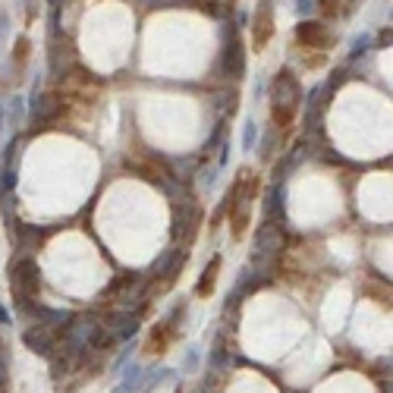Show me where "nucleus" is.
Returning <instances> with one entry per match:
<instances>
[{"mask_svg": "<svg viewBox=\"0 0 393 393\" xmlns=\"http://www.w3.org/2000/svg\"><path fill=\"white\" fill-rule=\"evenodd\" d=\"M302 101H305V95H302L299 79L289 69L277 73L274 82H270V123L277 130H289L302 107Z\"/></svg>", "mask_w": 393, "mask_h": 393, "instance_id": "1", "label": "nucleus"}, {"mask_svg": "<svg viewBox=\"0 0 393 393\" xmlns=\"http://www.w3.org/2000/svg\"><path fill=\"white\" fill-rule=\"evenodd\" d=\"M38 277L41 274H38V264H35L32 255H19V258L10 264V293H13V299H16L19 308H22L25 302L35 299L38 287H41Z\"/></svg>", "mask_w": 393, "mask_h": 393, "instance_id": "2", "label": "nucleus"}, {"mask_svg": "<svg viewBox=\"0 0 393 393\" xmlns=\"http://www.w3.org/2000/svg\"><path fill=\"white\" fill-rule=\"evenodd\" d=\"M217 67H221V73L227 76V79L240 82L242 76H246V44H242V38H240V29H233V25L223 29V50H221Z\"/></svg>", "mask_w": 393, "mask_h": 393, "instance_id": "3", "label": "nucleus"}, {"mask_svg": "<svg viewBox=\"0 0 393 393\" xmlns=\"http://www.w3.org/2000/svg\"><path fill=\"white\" fill-rule=\"evenodd\" d=\"M139 312H132V308H117V312L107 315L104 321V333H107V346L113 343H126V340H132L135 333H139Z\"/></svg>", "mask_w": 393, "mask_h": 393, "instance_id": "4", "label": "nucleus"}, {"mask_svg": "<svg viewBox=\"0 0 393 393\" xmlns=\"http://www.w3.org/2000/svg\"><path fill=\"white\" fill-rule=\"evenodd\" d=\"M60 117V95L54 92H35L29 101V123L32 130H48Z\"/></svg>", "mask_w": 393, "mask_h": 393, "instance_id": "5", "label": "nucleus"}, {"mask_svg": "<svg viewBox=\"0 0 393 393\" xmlns=\"http://www.w3.org/2000/svg\"><path fill=\"white\" fill-rule=\"evenodd\" d=\"M76 67V48L73 41H67V38L57 32V35H50V50H48V69L54 79H67L69 73H73Z\"/></svg>", "mask_w": 393, "mask_h": 393, "instance_id": "6", "label": "nucleus"}, {"mask_svg": "<svg viewBox=\"0 0 393 393\" xmlns=\"http://www.w3.org/2000/svg\"><path fill=\"white\" fill-rule=\"evenodd\" d=\"M173 240L177 242H192V236H195L198 223H202V208H198L195 198H186V202L173 205Z\"/></svg>", "mask_w": 393, "mask_h": 393, "instance_id": "7", "label": "nucleus"}, {"mask_svg": "<svg viewBox=\"0 0 393 393\" xmlns=\"http://www.w3.org/2000/svg\"><path fill=\"white\" fill-rule=\"evenodd\" d=\"M22 343H25V350H32L35 356L50 359L57 352V331H50V327H44V324H29L22 331Z\"/></svg>", "mask_w": 393, "mask_h": 393, "instance_id": "8", "label": "nucleus"}, {"mask_svg": "<svg viewBox=\"0 0 393 393\" xmlns=\"http://www.w3.org/2000/svg\"><path fill=\"white\" fill-rule=\"evenodd\" d=\"M186 264V252L179 246H173V249H167V252H160L158 258H154L151 264V274L148 277H164V283H160V289H167L173 280H177V274H179V268Z\"/></svg>", "mask_w": 393, "mask_h": 393, "instance_id": "9", "label": "nucleus"}, {"mask_svg": "<svg viewBox=\"0 0 393 393\" xmlns=\"http://www.w3.org/2000/svg\"><path fill=\"white\" fill-rule=\"evenodd\" d=\"M274 38V4L270 0H258L252 19V44L255 48H268V41Z\"/></svg>", "mask_w": 393, "mask_h": 393, "instance_id": "10", "label": "nucleus"}, {"mask_svg": "<svg viewBox=\"0 0 393 393\" xmlns=\"http://www.w3.org/2000/svg\"><path fill=\"white\" fill-rule=\"evenodd\" d=\"M296 41L302 44V48H331V29H327L321 19H302L299 29H296Z\"/></svg>", "mask_w": 393, "mask_h": 393, "instance_id": "11", "label": "nucleus"}, {"mask_svg": "<svg viewBox=\"0 0 393 393\" xmlns=\"http://www.w3.org/2000/svg\"><path fill=\"white\" fill-rule=\"evenodd\" d=\"M120 371H123V378H120V384H113V390H111V393H142L145 368H142L139 362H126Z\"/></svg>", "mask_w": 393, "mask_h": 393, "instance_id": "12", "label": "nucleus"}, {"mask_svg": "<svg viewBox=\"0 0 393 393\" xmlns=\"http://www.w3.org/2000/svg\"><path fill=\"white\" fill-rule=\"evenodd\" d=\"M264 217H268V221H283V217H287V208H283V183H274L268 189V195H264Z\"/></svg>", "mask_w": 393, "mask_h": 393, "instance_id": "13", "label": "nucleus"}, {"mask_svg": "<svg viewBox=\"0 0 393 393\" xmlns=\"http://www.w3.org/2000/svg\"><path fill=\"white\" fill-rule=\"evenodd\" d=\"M217 274H221V255H214V258H211L208 264H205L202 277H198V283H195V296H202V299H208V296L214 293Z\"/></svg>", "mask_w": 393, "mask_h": 393, "instance_id": "14", "label": "nucleus"}, {"mask_svg": "<svg viewBox=\"0 0 393 393\" xmlns=\"http://www.w3.org/2000/svg\"><path fill=\"white\" fill-rule=\"evenodd\" d=\"M167 167H170V177L173 179L186 183V179H192L198 173L202 160H198V158H167Z\"/></svg>", "mask_w": 393, "mask_h": 393, "instance_id": "15", "label": "nucleus"}, {"mask_svg": "<svg viewBox=\"0 0 393 393\" xmlns=\"http://www.w3.org/2000/svg\"><path fill=\"white\" fill-rule=\"evenodd\" d=\"M173 337H177V331H173V327H167L164 321H160V324L151 331V337H148V346H145V350L151 352V356H158V352H164L167 346H170Z\"/></svg>", "mask_w": 393, "mask_h": 393, "instance_id": "16", "label": "nucleus"}, {"mask_svg": "<svg viewBox=\"0 0 393 393\" xmlns=\"http://www.w3.org/2000/svg\"><path fill=\"white\" fill-rule=\"evenodd\" d=\"M170 378H177V371L173 368H160V365H154V368H145V381H142V393H151L154 387H160V384H167Z\"/></svg>", "mask_w": 393, "mask_h": 393, "instance_id": "17", "label": "nucleus"}, {"mask_svg": "<svg viewBox=\"0 0 393 393\" xmlns=\"http://www.w3.org/2000/svg\"><path fill=\"white\" fill-rule=\"evenodd\" d=\"M236 101H240V95H236V88H223V92H214L211 95V104L217 107V111L227 117V113H233Z\"/></svg>", "mask_w": 393, "mask_h": 393, "instance_id": "18", "label": "nucleus"}, {"mask_svg": "<svg viewBox=\"0 0 393 393\" xmlns=\"http://www.w3.org/2000/svg\"><path fill=\"white\" fill-rule=\"evenodd\" d=\"M4 120L10 123V130H19L25 123V101L22 98H10V107L4 111Z\"/></svg>", "mask_w": 393, "mask_h": 393, "instance_id": "19", "label": "nucleus"}, {"mask_svg": "<svg viewBox=\"0 0 393 393\" xmlns=\"http://www.w3.org/2000/svg\"><path fill=\"white\" fill-rule=\"evenodd\" d=\"M280 130L277 126H270L268 132H264V139H261V145H258V154H261V160H270L277 154V145H280V135H277Z\"/></svg>", "mask_w": 393, "mask_h": 393, "instance_id": "20", "label": "nucleus"}, {"mask_svg": "<svg viewBox=\"0 0 393 393\" xmlns=\"http://www.w3.org/2000/svg\"><path fill=\"white\" fill-rule=\"evenodd\" d=\"M198 362H202V350H198V346H189L183 356V375H195Z\"/></svg>", "mask_w": 393, "mask_h": 393, "instance_id": "21", "label": "nucleus"}, {"mask_svg": "<svg viewBox=\"0 0 393 393\" xmlns=\"http://www.w3.org/2000/svg\"><path fill=\"white\" fill-rule=\"evenodd\" d=\"M223 142H227V123H217V130L211 132L208 142H205V151H208V154H217V148H221Z\"/></svg>", "mask_w": 393, "mask_h": 393, "instance_id": "22", "label": "nucleus"}, {"mask_svg": "<svg viewBox=\"0 0 393 393\" xmlns=\"http://www.w3.org/2000/svg\"><path fill=\"white\" fill-rule=\"evenodd\" d=\"M217 173H221V167H217V164H208V167H198L195 177H198V183H202L205 189H211V186L217 183Z\"/></svg>", "mask_w": 393, "mask_h": 393, "instance_id": "23", "label": "nucleus"}, {"mask_svg": "<svg viewBox=\"0 0 393 393\" xmlns=\"http://www.w3.org/2000/svg\"><path fill=\"white\" fill-rule=\"evenodd\" d=\"M255 145H258V123H255V120H246V130H242V148L252 151Z\"/></svg>", "mask_w": 393, "mask_h": 393, "instance_id": "24", "label": "nucleus"}, {"mask_svg": "<svg viewBox=\"0 0 393 393\" xmlns=\"http://www.w3.org/2000/svg\"><path fill=\"white\" fill-rule=\"evenodd\" d=\"M16 183H19L16 167H4V173H0V192H13Z\"/></svg>", "mask_w": 393, "mask_h": 393, "instance_id": "25", "label": "nucleus"}, {"mask_svg": "<svg viewBox=\"0 0 393 393\" xmlns=\"http://www.w3.org/2000/svg\"><path fill=\"white\" fill-rule=\"evenodd\" d=\"M368 48H371V35H356V41H352L350 57H352V60H359L362 54H368Z\"/></svg>", "mask_w": 393, "mask_h": 393, "instance_id": "26", "label": "nucleus"}, {"mask_svg": "<svg viewBox=\"0 0 393 393\" xmlns=\"http://www.w3.org/2000/svg\"><path fill=\"white\" fill-rule=\"evenodd\" d=\"M321 10V0H296V13L302 19H312V13Z\"/></svg>", "mask_w": 393, "mask_h": 393, "instance_id": "27", "label": "nucleus"}, {"mask_svg": "<svg viewBox=\"0 0 393 393\" xmlns=\"http://www.w3.org/2000/svg\"><path fill=\"white\" fill-rule=\"evenodd\" d=\"M130 359H132V343H130V340H126V346L117 352V359H113V362H111V371H113V375H117V371L123 368V365L130 362Z\"/></svg>", "mask_w": 393, "mask_h": 393, "instance_id": "28", "label": "nucleus"}, {"mask_svg": "<svg viewBox=\"0 0 393 393\" xmlns=\"http://www.w3.org/2000/svg\"><path fill=\"white\" fill-rule=\"evenodd\" d=\"M4 151H6L4 154V167H16V160H19V139H13Z\"/></svg>", "mask_w": 393, "mask_h": 393, "instance_id": "29", "label": "nucleus"}, {"mask_svg": "<svg viewBox=\"0 0 393 393\" xmlns=\"http://www.w3.org/2000/svg\"><path fill=\"white\" fill-rule=\"evenodd\" d=\"M208 362H211V368H223V365H227V350H223V346H214Z\"/></svg>", "mask_w": 393, "mask_h": 393, "instance_id": "30", "label": "nucleus"}, {"mask_svg": "<svg viewBox=\"0 0 393 393\" xmlns=\"http://www.w3.org/2000/svg\"><path fill=\"white\" fill-rule=\"evenodd\" d=\"M346 76H350V69H337V73L331 76V82H327V88H324V92H337V88L346 82Z\"/></svg>", "mask_w": 393, "mask_h": 393, "instance_id": "31", "label": "nucleus"}, {"mask_svg": "<svg viewBox=\"0 0 393 393\" xmlns=\"http://www.w3.org/2000/svg\"><path fill=\"white\" fill-rule=\"evenodd\" d=\"M0 324H10V312L4 305H0Z\"/></svg>", "mask_w": 393, "mask_h": 393, "instance_id": "32", "label": "nucleus"}, {"mask_svg": "<svg viewBox=\"0 0 393 393\" xmlns=\"http://www.w3.org/2000/svg\"><path fill=\"white\" fill-rule=\"evenodd\" d=\"M4 22H6V16H4V13H0V35H4Z\"/></svg>", "mask_w": 393, "mask_h": 393, "instance_id": "33", "label": "nucleus"}, {"mask_svg": "<svg viewBox=\"0 0 393 393\" xmlns=\"http://www.w3.org/2000/svg\"><path fill=\"white\" fill-rule=\"evenodd\" d=\"M0 130H4V104H0Z\"/></svg>", "mask_w": 393, "mask_h": 393, "instance_id": "34", "label": "nucleus"}, {"mask_svg": "<svg viewBox=\"0 0 393 393\" xmlns=\"http://www.w3.org/2000/svg\"><path fill=\"white\" fill-rule=\"evenodd\" d=\"M195 393H205V390H195Z\"/></svg>", "mask_w": 393, "mask_h": 393, "instance_id": "35", "label": "nucleus"}]
</instances>
